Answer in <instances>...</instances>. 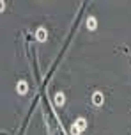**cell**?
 Here are the masks:
<instances>
[{
    "label": "cell",
    "mask_w": 131,
    "mask_h": 135,
    "mask_svg": "<svg viewBox=\"0 0 131 135\" xmlns=\"http://www.w3.org/2000/svg\"><path fill=\"white\" fill-rule=\"evenodd\" d=\"M92 103H94L96 107H101V105H103V94H101V93H94V94H92Z\"/></svg>",
    "instance_id": "cell-1"
},
{
    "label": "cell",
    "mask_w": 131,
    "mask_h": 135,
    "mask_svg": "<svg viewBox=\"0 0 131 135\" xmlns=\"http://www.w3.org/2000/svg\"><path fill=\"white\" fill-rule=\"evenodd\" d=\"M53 100H55V105L62 107V105H64V101H66V96H64V93H57Z\"/></svg>",
    "instance_id": "cell-2"
},
{
    "label": "cell",
    "mask_w": 131,
    "mask_h": 135,
    "mask_svg": "<svg viewBox=\"0 0 131 135\" xmlns=\"http://www.w3.org/2000/svg\"><path fill=\"white\" fill-rule=\"evenodd\" d=\"M76 128L80 130V132H83V130L87 128V121H85V119H83V117H78V119H76Z\"/></svg>",
    "instance_id": "cell-3"
},
{
    "label": "cell",
    "mask_w": 131,
    "mask_h": 135,
    "mask_svg": "<svg viewBox=\"0 0 131 135\" xmlns=\"http://www.w3.org/2000/svg\"><path fill=\"white\" fill-rule=\"evenodd\" d=\"M18 93H20V94H27V91H28V85H27V82H20V84H18Z\"/></svg>",
    "instance_id": "cell-4"
},
{
    "label": "cell",
    "mask_w": 131,
    "mask_h": 135,
    "mask_svg": "<svg viewBox=\"0 0 131 135\" xmlns=\"http://www.w3.org/2000/svg\"><path fill=\"white\" fill-rule=\"evenodd\" d=\"M96 27H97V21H96V18H94V16H90L89 20H87V28H89V30H94Z\"/></svg>",
    "instance_id": "cell-5"
},
{
    "label": "cell",
    "mask_w": 131,
    "mask_h": 135,
    "mask_svg": "<svg viewBox=\"0 0 131 135\" xmlns=\"http://www.w3.org/2000/svg\"><path fill=\"white\" fill-rule=\"evenodd\" d=\"M35 37H37V41H44L46 39V30H44V28H37Z\"/></svg>",
    "instance_id": "cell-6"
},
{
    "label": "cell",
    "mask_w": 131,
    "mask_h": 135,
    "mask_svg": "<svg viewBox=\"0 0 131 135\" xmlns=\"http://www.w3.org/2000/svg\"><path fill=\"white\" fill-rule=\"evenodd\" d=\"M71 135H80V130L76 128V124H73V126H71Z\"/></svg>",
    "instance_id": "cell-7"
}]
</instances>
